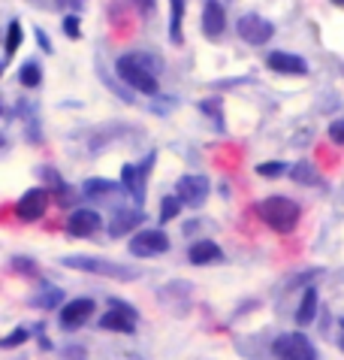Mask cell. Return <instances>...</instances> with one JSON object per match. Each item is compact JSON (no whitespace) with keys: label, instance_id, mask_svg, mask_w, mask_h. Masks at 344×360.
Instances as JSON below:
<instances>
[{"label":"cell","instance_id":"22","mask_svg":"<svg viewBox=\"0 0 344 360\" xmlns=\"http://www.w3.org/2000/svg\"><path fill=\"white\" fill-rule=\"evenodd\" d=\"M181 197L178 194H169V197H164V203H160V224H169L172 218H178V212H181Z\"/></svg>","mask_w":344,"mask_h":360},{"label":"cell","instance_id":"24","mask_svg":"<svg viewBox=\"0 0 344 360\" xmlns=\"http://www.w3.org/2000/svg\"><path fill=\"white\" fill-rule=\"evenodd\" d=\"M18 46H22V25H18V22H9V31H6V61L15 55Z\"/></svg>","mask_w":344,"mask_h":360},{"label":"cell","instance_id":"2","mask_svg":"<svg viewBox=\"0 0 344 360\" xmlns=\"http://www.w3.org/2000/svg\"><path fill=\"white\" fill-rule=\"evenodd\" d=\"M257 215L275 230V233H293L302 212H299V203H293L290 197H266L257 203Z\"/></svg>","mask_w":344,"mask_h":360},{"label":"cell","instance_id":"28","mask_svg":"<svg viewBox=\"0 0 344 360\" xmlns=\"http://www.w3.org/2000/svg\"><path fill=\"white\" fill-rule=\"evenodd\" d=\"M13 269L15 273H25V276H37V264L30 257H13Z\"/></svg>","mask_w":344,"mask_h":360},{"label":"cell","instance_id":"27","mask_svg":"<svg viewBox=\"0 0 344 360\" xmlns=\"http://www.w3.org/2000/svg\"><path fill=\"white\" fill-rule=\"evenodd\" d=\"M27 336H30V330L27 327H18V330H13V333L4 339V342H0V348H15V345H22Z\"/></svg>","mask_w":344,"mask_h":360},{"label":"cell","instance_id":"34","mask_svg":"<svg viewBox=\"0 0 344 360\" xmlns=\"http://www.w3.org/2000/svg\"><path fill=\"white\" fill-rule=\"evenodd\" d=\"M336 342H338V345H341V348H344V318H341V336H338V339H336Z\"/></svg>","mask_w":344,"mask_h":360},{"label":"cell","instance_id":"16","mask_svg":"<svg viewBox=\"0 0 344 360\" xmlns=\"http://www.w3.org/2000/svg\"><path fill=\"white\" fill-rule=\"evenodd\" d=\"M187 257H190V264H194V266H206V264H215V261H220V257H224V252H220V248H218V243H209V239H199V243L190 245Z\"/></svg>","mask_w":344,"mask_h":360},{"label":"cell","instance_id":"15","mask_svg":"<svg viewBox=\"0 0 344 360\" xmlns=\"http://www.w3.org/2000/svg\"><path fill=\"white\" fill-rule=\"evenodd\" d=\"M139 224H143V212H139V209H121V212H115L112 221H109V236L121 239V236H127L130 230H136Z\"/></svg>","mask_w":344,"mask_h":360},{"label":"cell","instance_id":"25","mask_svg":"<svg viewBox=\"0 0 344 360\" xmlns=\"http://www.w3.org/2000/svg\"><path fill=\"white\" fill-rule=\"evenodd\" d=\"M284 169H290V167L281 164V161H266V164L257 167V173H260L263 179H278V176H284Z\"/></svg>","mask_w":344,"mask_h":360},{"label":"cell","instance_id":"33","mask_svg":"<svg viewBox=\"0 0 344 360\" xmlns=\"http://www.w3.org/2000/svg\"><path fill=\"white\" fill-rule=\"evenodd\" d=\"M139 9H143V13H151V9H154V0H139Z\"/></svg>","mask_w":344,"mask_h":360},{"label":"cell","instance_id":"18","mask_svg":"<svg viewBox=\"0 0 344 360\" xmlns=\"http://www.w3.org/2000/svg\"><path fill=\"white\" fill-rule=\"evenodd\" d=\"M118 188H124V185L109 182V179H88V182L82 185V194L85 197H106V194H115Z\"/></svg>","mask_w":344,"mask_h":360},{"label":"cell","instance_id":"31","mask_svg":"<svg viewBox=\"0 0 344 360\" xmlns=\"http://www.w3.org/2000/svg\"><path fill=\"white\" fill-rule=\"evenodd\" d=\"M329 139L332 143H338V146H344V118H338V122L329 124Z\"/></svg>","mask_w":344,"mask_h":360},{"label":"cell","instance_id":"8","mask_svg":"<svg viewBox=\"0 0 344 360\" xmlns=\"http://www.w3.org/2000/svg\"><path fill=\"white\" fill-rule=\"evenodd\" d=\"M176 194L181 197V203H185V206L199 209V206L209 200L211 185H209V179H206V176H194V173H190V176H181V179H178Z\"/></svg>","mask_w":344,"mask_h":360},{"label":"cell","instance_id":"6","mask_svg":"<svg viewBox=\"0 0 344 360\" xmlns=\"http://www.w3.org/2000/svg\"><path fill=\"white\" fill-rule=\"evenodd\" d=\"M169 252V236L164 230H139L130 239V255L133 257H157Z\"/></svg>","mask_w":344,"mask_h":360},{"label":"cell","instance_id":"20","mask_svg":"<svg viewBox=\"0 0 344 360\" xmlns=\"http://www.w3.org/2000/svg\"><path fill=\"white\" fill-rule=\"evenodd\" d=\"M60 300H64V291H60V288H43L37 297H30V306H37V309H55Z\"/></svg>","mask_w":344,"mask_h":360},{"label":"cell","instance_id":"14","mask_svg":"<svg viewBox=\"0 0 344 360\" xmlns=\"http://www.w3.org/2000/svg\"><path fill=\"white\" fill-rule=\"evenodd\" d=\"M269 70H275V73H284V76H305L308 73V64L302 61L299 55H290V52H272L266 58Z\"/></svg>","mask_w":344,"mask_h":360},{"label":"cell","instance_id":"13","mask_svg":"<svg viewBox=\"0 0 344 360\" xmlns=\"http://www.w3.org/2000/svg\"><path fill=\"white\" fill-rule=\"evenodd\" d=\"M227 31V13L218 0H209L206 9H202V34L209 39H218L220 34Z\"/></svg>","mask_w":344,"mask_h":360},{"label":"cell","instance_id":"19","mask_svg":"<svg viewBox=\"0 0 344 360\" xmlns=\"http://www.w3.org/2000/svg\"><path fill=\"white\" fill-rule=\"evenodd\" d=\"M172 4V22H169V39L176 46L185 43V37H181V18H185V0H169Z\"/></svg>","mask_w":344,"mask_h":360},{"label":"cell","instance_id":"17","mask_svg":"<svg viewBox=\"0 0 344 360\" xmlns=\"http://www.w3.org/2000/svg\"><path fill=\"white\" fill-rule=\"evenodd\" d=\"M315 315H317V291L315 288H305V297H302V303L296 309V324L308 327L311 321H315Z\"/></svg>","mask_w":344,"mask_h":360},{"label":"cell","instance_id":"32","mask_svg":"<svg viewBox=\"0 0 344 360\" xmlns=\"http://www.w3.org/2000/svg\"><path fill=\"white\" fill-rule=\"evenodd\" d=\"M37 39H39V46H43V52H52V39L46 37V31H37Z\"/></svg>","mask_w":344,"mask_h":360},{"label":"cell","instance_id":"21","mask_svg":"<svg viewBox=\"0 0 344 360\" xmlns=\"http://www.w3.org/2000/svg\"><path fill=\"white\" fill-rule=\"evenodd\" d=\"M18 82H22V88H39V82H43V67L37 61H27L18 70Z\"/></svg>","mask_w":344,"mask_h":360},{"label":"cell","instance_id":"11","mask_svg":"<svg viewBox=\"0 0 344 360\" xmlns=\"http://www.w3.org/2000/svg\"><path fill=\"white\" fill-rule=\"evenodd\" d=\"M100 224H103V218H100L94 209H76L73 215L67 218V233L70 236H91V233H97Z\"/></svg>","mask_w":344,"mask_h":360},{"label":"cell","instance_id":"12","mask_svg":"<svg viewBox=\"0 0 344 360\" xmlns=\"http://www.w3.org/2000/svg\"><path fill=\"white\" fill-rule=\"evenodd\" d=\"M145 182H148V167L127 164L121 169V185H124V191L133 197L136 203H145Z\"/></svg>","mask_w":344,"mask_h":360},{"label":"cell","instance_id":"5","mask_svg":"<svg viewBox=\"0 0 344 360\" xmlns=\"http://www.w3.org/2000/svg\"><path fill=\"white\" fill-rule=\"evenodd\" d=\"M109 312L100 318V327L103 330H115V333H136V309L133 306H127L124 300H118V297H112L109 300Z\"/></svg>","mask_w":344,"mask_h":360},{"label":"cell","instance_id":"3","mask_svg":"<svg viewBox=\"0 0 344 360\" xmlns=\"http://www.w3.org/2000/svg\"><path fill=\"white\" fill-rule=\"evenodd\" d=\"M64 266H73V269H82V273H94V276H106L112 282H136L139 269L133 266H124V264H115V261H106V257H91V255H70V257H60Z\"/></svg>","mask_w":344,"mask_h":360},{"label":"cell","instance_id":"35","mask_svg":"<svg viewBox=\"0 0 344 360\" xmlns=\"http://www.w3.org/2000/svg\"><path fill=\"white\" fill-rule=\"evenodd\" d=\"M336 4H338V6H344V0H336Z\"/></svg>","mask_w":344,"mask_h":360},{"label":"cell","instance_id":"7","mask_svg":"<svg viewBox=\"0 0 344 360\" xmlns=\"http://www.w3.org/2000/svg\"><path fill=\"white\" fill-rule=\"evenodd\" d=\"M239 37L251 46H266L269 39L275 37V25L257 13H248V15L239 18Z\"/></svg>","mask_w":344,"mask_h":360},{"label":"cell","instance_id":"26","mask_svg":"<svg viewBox=\"0 0 344 360\" xmlns=\"http://www.w3.org/2000/svg\"><path fill=\"white\" fill-rule=\"evenodd\" d=\"M199 109H202V112H209L211 118H215V124H218V127H224V112H220V100H218V97L202 100Z\"/></svg>","mask_w":344,"mask_h":360},{"label":"cell","instance_id":"10","mask_svg":"<svg viewBox=\"0 0 344 360\" xmlns=\"http://www.w3.org/2000/svg\"><path fill=\"white\" fill-rule=\"evenodd\" d=\"M46 206H48V194L43 188H30V191L22 194L15 206V215L22 218V221H39V218L46 215Z\"/></svg>","mask_w":344,"mask_h":360},{"label":"cell","instance_id":"4","mask_svg":"<svg viewBox=\"0 0 344 360\" xmlns=\"http://www.w3.org/2000/svg\"><path fill=\"white\" fill-rule=\"evenodd\" d=\"M275 360H317L315 345L308 342L305 333H284L272 342Z\"/></svg>","mask_w":344,"mask_h":360},{"label":"cell","instance_id":"1","mask_svg":"<svg viewBox=\"0 0 344 360\" xmlns=\"http://www.w3.org/2000/svg\"><path fill=\"white\" fill-rule=\"evenodd\" d=\"M115 70L133 91L157 94V64L148 55H121Z\"/></svg>","mask_w":344,"mask_h":360},{"label":"cell","instance_id":"23","mask_svg":"<svg viewBox=\"0 0 344 360\" xmlns=\"http://www.w3.org/2000/svg\"><path fill=\"white\" fill-rule=\"evenodd\" d=\"M290 179H293V182H299V185H315L317 182V173H315V167H311V164L299 161L296 167L290 169Z\"/></svg>","mask_w":344,"mask_h":360},{"label":"cell","instance_id":"9","mask_svg":"<svg viewBox=\"0 0 344 360\" xmlns=\"http://www.w3.org/2000/svg\"><path fill=\"white\" fill-rule=\"evenodd\" d=\"M94 312H97L94 300H91V297H79V300H73V303H67L64 309H60V327H64V330H79Z\"/></svg>","mask_w":344,"mask_h":360},{"label":"cell","instance_id":"30","mask_svg":"<svg viewBox=\"0 0 344 360\" xmlns=\"http://www.w3.org/2000/svg\"><path fill=\"white\" fill-rule=\"evenodd\" d=\"M64 34H67L70 39H79V37H82V27H79V18H76V15H67V18H64Z\"/></svg>","mask_w":344,"mask_h":360},{"label":"cell","instance_id":"29","mask_svg":"<svg viewBox=\"0 0 344 360\" xmlns=\"http://www.w3.org/2000/svg\"><path fill=\"white\" fill-rule=\"evenodd\" d=\"M60 360H88V352L82 345H67L64 352H60Z\"/></svg>","mask_w":344,"mask_h":360}]
</instances>
